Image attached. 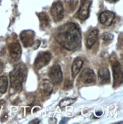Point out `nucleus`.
Here are the masks:
<instances>
[{"label": "nucleus", "mask_w": 123, "mask_h": 124, "mask_svg": "<svg viewBox=\"0 0 123 124\" xmlns=\"http://www.w3.org/2000/svg\"><path fill=\"white\" fill-rule=\"evenodd\" d=\"M40 88L46 96H49L52 94L53 88H52V83L49 80H43L41 83Z\"/></svg>", "instance_id": "nucleus-14"}, {"label": "nucleus", "mask_w": 123, "mask_h": 124, "mask_svg": "<svg viewBox=\"0 0 123 124\" xmlns=\"http://www.w3.org/2000/svg\"><path fill=\"white\" fill-rule=\"evenodd\" d=\"M75 101V99H72V98H65L62 101H60L59 103V107H65L66 106H68L72 104H73L74 102Z\"/></svg>", "instance_id": "nucleus-18"}, {"label": "nucleus", "mask_w": 123, "mask_h": 124, "mask_svg": "<svg viewBox=\"0 0 123 124\" xmlns=\"http://www.w3.org/2000/svg\"><path fill=\"white\" fill-rule=\"evenodd\" d=\"M83 60L81 58H77L74 61L72 66V76L75 77L76 75L80 72L81 69L83 66Z\"/></svg>", "instance_id": "nucleus-15"}, {"label": "nucleus", "mask_w": 123, "mask_h": 124, "mask_svg": "<svg viewBox=\"0 0 123 124\" xmlns=\"http://www.w3.org/2000/svg\"><path fill=\"white\" fill-rule=\"evenodd\" d=\"M98 77L100 82L102 84H106L110 82V74L108 68L103 67L99 69Z\"/></svg>", "instance_id": "nucleus-12"}, {"label": "nucleus", "mask_w": 123, "mask_h": 124, "mask_svg": "<svg viewBox=\"0 0 123 124\" xmlns=\"http://www.w3.org/2000/svg\"><path fill=\"white\" fill-rule=\"evenodd\" d=\"M49 77L50 82L54 85H59L62 82V72L59 65H54L51 67L49 72Z\"/></svg>", "instance_id": "nucleus-4"}, {"label": "nucleus", "mask_w": 123, "mask_h": 124, "mask_svg": "<svg viewBox=\"0 0 123 124\" xmlns=\"http://www.w3.org/2000/svg\"><path fill=\"white\" fill-rule=\"evenodd\" d=\"M97 116H101V115H102V112H97Z\"/></svg>", "instance_id": "nucleus-24"}, {"label": "nucleus", "mask_w": 123, "mask_h": 124, "mask_svg": "<svg viewBox=\"0 0 123 124\" xmlns=\"http://www.w3.org/2000/svg\"><path fill=\"white\" fill-rule=\"evenodd\" d=\"M30 124H32V123H40V121L38 120H32L29 123Z\"/></svg>", "instance_id": "nucleus-21"}, {"label": "nucleus", "mask_w": 123, "mask_h": 124, "mask_svg": "<svg viewBox=\"0 0 123 124\" xmlns=\"http://www.w3.org/2000/svg\"><path fill=\"white\" fill-rule=\"evenodd\" d=\"M80 82L84 85L94 84L96 82V75L90 69H85L81 72L79 78Z\"/></svg>", "instance_id": "nucleus-6"}, {"label": "nucleus", "mask_w": 123, "mask_h": 124, "mask_svg": "<svg viewBox=\"0 0 123 124\" xmlns=\"http://www.w3.org/2000/svg\"><path fill=\"white\" fill-rule=\"evenodd\" d=\"M102 39H103V42H105V43H110L112 40H113V35L112 34H110V33H107V32H106V33L103 34Z\"/></svg>", "instance_id": "nucleus-19"}, {"label": "nucleus", "mask_w": 123, "mask_h": 124, "mask_svg": "<svg viewBox=\"0 0 123 124\" xmlns=\"http://www.w3.org/2000/svg\"><path fill=\"white\" fill-rule=\"evenodd\" d=\"M97 38H98V31L97 29H94L87 37L86 45L88 49H90L94 46V44L97 42Z\"/></svg>", "instance_id": "nucleus-13"}, {"label": "nucleus", "mask_w": 123, "mask_h": 124, "mask_svg": "<svg viewBox=\"0 0 123 124\" xmlns=\"http://www.w3.org/2000/svg\"><path fill=\"white\" fill-rule=\"evenodd\" d=\"M34 36H35V34L33 31L26 30L21 33L20 39L22 41V44L25 47H29L34 44Z\"/></svg>", "instance_id": "nucleus-8"}, {"label": "nucleus", "mask_w": 123, "mask_h": 124, "mask_svg": "<svg viewBox=\"0 0 123 124\" xmlns=\"http://www.w3.org/2000/svg\"><path fill=\"white\" fill-rule=\"evenodd\" d=\"M2 69H3V64L1 61H0V73L2 72Z\"/></svg>", "instance_id": "nucleus-22"}, {"label": "nucleus", "mask_w": 123, "mask_h": 124, "mask_svg": "<svg viewBox=\"0 0 123 124\" xmlns=\"http://www.w3.org/2000/svg\"><path fill=\"white\" fill-rule=\"evenodd\" d=\"M113 63V87L117 88L122 84V70L120 62L116 60H112Z\"/></svg>", "instance_id": "nucleus-3"}, {"label": "nucleus", "mask_w": 123, "mask_h": 124, "mask_svg": "<svg viewBox=\"0 0 123 124\" xmlns=\"http://www.w3.org/2000/svg\"><path fill=\"white\" fill-rule=\"evenodd\" d=\"M39 18L42 28H47L50 25V19L48 18V15L45 13L42 12L39 14Z\"/></svg>", "instance_id": "nucleus-17"}, {"label": "nucleus", "mask_w": 123, "mask_h": 124, "mask_svg": "<svg viewBox=\"0 0 123 124\" xmlns=\"http://www.w3.org/2000/svg\"><path fill=\"white\" fill-rule=\"evenodd\" d=\"M56 39L66 50H74L81 45V32L77 24L68 23L59 28Z\"/></svg>", "instance_id": "nucleus-1"}, {"label": "nucleus", "mask_w": 123, "mask_h": 124, "mask_svg": "<svg viewBox=\"0 0 123 124\" xmlns=\"http://www.w3.org/2000/svg\"><path fill=\"white\" fill-rule=\"evenodd\" d=\"M51 60V54L48 52H43L40 53L38 56H36L35 62H34V66L36 69H40L43 67L49 64Z\"/></svg>", "instance_id": "nucleus-7"}, {"label": "nucleus", "mask_w": 123, "mask_h": 124, "mask_svg": "<svg viewBox=\"0 0 123 124\" xmlns=\"http://www.w3.org/2000/svg\"><path fill=\"white\" fill-rule=\"evenodd\" d=\"M115 18V14L109 11H105L100 15V22L106 26H110L113 22Z\"/></svg>", "instance_id": "nucleus-10"}, {"label": "nucleus", "mask_w": 123, "mask_h": 124, "mask_svg": "<svg viewBox=\"0 0 123 124\" xmlns=\"http://www.w3.org/2000/svg\"><path fill=\"white\" fill-rule=\"evenodd\" d=\"M8 85V80L6 76L0 77V93L4 94L6 91Z\"/></svg>", "instance_id": "nucleus-16"}, {"label": "nucleus", "mask_w": 123, "mask_h": 124, "mask_svg": "<svg viewBox=\"0 0 123 124\" xmlns=\"http://www.w3.org/2000/svg\"><path fill=\"white\" fill-rule=\"evenodd\" d=\"M51 15L56 22H59L64 18V8L60 2H56L52 5L50 10Z\"/></svg>", "instance_id": "nucleus-5"}, {"label": "nucleus", "mask_w": 123, "mask_h": 124, "mask_svg": "<svg viewBox=\"0 0 123 124\" xmlns=\"http://www.w3.org/2000/svg\"><path fill=\"white\" fill-rule=\"evenodd\" d=\"M90 5H91V0H81L78 11V18L81 21H85L89 17Z\"/></svg>", "instance_id": "nucleus-9"}, {"label": "nucleus", "mask_w": 123, "mask_h": 124, "mask_svg": "<svg viewBox=\"0 0 123 124\" xmlns=\"http://www.w3.org/2000/svg\"><path fill=\"white\" fill-rule=\"evenodd\" d=\"M71 88H72V82L69 79H66L65 82V85H64V88L68 90L70 89Z\"/></svg>", "instance_id": "nucleus-20"}, {"label": "nucleus", "mask_w": 123, "mask_h": 124, "mask_svg": "<svg viewBox=\"0 0 123 124\" xmlns=\"http://www.w3.org/2000/svg\"><path fill=\"white\" fill-rule=\"evenodd\" d=\"M107 2H111V3H113V2H118L119 0H106Z\"/></svg>", "instance_id": "nucleus-23"}, {"label": "nucleus", "mask_w": 123, "mask_h": 124, "mask_svg": "<svg viewBox=\"0 0 123 124\" xmlns=\"http://www.w3.org/2000/svg\"><path fill=\"white\" fill-rule=\"evenodd\" d=\"M8 50H9L10 56L13 60H19L21 56V47L18 43L15 42L9 44Z\"/></svg>", "instance_id": "nucleus-11"}, {"label": "nucleus", "mask_w": 123, "mask_h": 124, "mask_svg": "<svg viewBox=\"0 0 123 124\" xmlns=\"http://www.w3.org/2000/svg\"><path fill=\"white\" fill-rule=\"evenodd\" d=\"M9 76L12 88L15 91H21L22 89V85L27 77L26 66L22 63L18 64L10 72Z\"/></svg>", "instance_id": "nucleus-2"}]
</instances>
